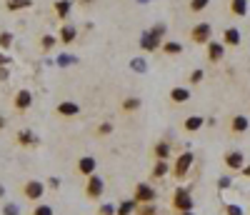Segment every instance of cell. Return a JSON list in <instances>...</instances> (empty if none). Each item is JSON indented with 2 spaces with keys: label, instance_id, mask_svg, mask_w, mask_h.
Masks as SVG:
<instances>
[{
  "label": "cell",
  "instance_id": "cell-39",
  "mask_svg": "<svg viewBox=\"0 0 250 215\" xmlns=\"http://www.w3.org/2000/svg\"><path fill=\"white\" fill-rule=\"evenodd\" d=\"M240 178H250V163H245V168L240 170Z\"/></svg>",
  "mask_w": 250,
  "mask_h": 215
},
{
  "label": "cell",
  "instance_id": "cell-26",
  "mask_svg": "<svg viewBox=\"0 0 250 215\" xmlns=\"http://www.w3.org/2000/svg\"><path fill=\"white\" fill-rule=\"evenodd\" d=\"M38 43H40V50H43V53H50V50H53V48H55L60 40H58L55 35H43Z\"/></svg>",
  "mask_w": 250,
  "mask_h": 215
},
{
  "label": "cell",
  "instance_id": "cell-18",
  "mask_svg": "<svg viewBox=\"0 0 250 215\" xmlns=\"http://www.w3.org/2000/svg\"><path fill=\"white\" fill-rule=\"evenodd\" d=\"M223 45L225 48H238L240 45V40H243V35H240V28H225L223 30Z\"/></svg>",
  "mask_w": 250,
  "mask_h": 215
},
{
  "label": "cell",
  "instance_id": "cell-13",
  "mask_svg": "<svg viewBox=\"0 0 250 215\" xmlns=\"http://www.w3.org/2000/svg\"><path fill=\"white\" fill-rule=\"evenodd\" d=\"M58 40H60V45H73V43L78 40V28L73 23H63L60 33H58Z\"/></svg>",
  "mask_w": 250,
  "mask_h": 215
},
{
  "label": "cell",
  "instance_id": "cell-43",
  "mask_svg": "<svg viewBox=\"0 0 250 215\" xmlns=\"http://www.w3.org/2000/svg\"><path fill=\"white\" fill-rule=\"evenodd\" d=\"M3 195H5V185H3V183H0V198H3Z\"/></svg>",
  "mask_w": 250,
  "mask_h": 215
},
{
  "label": "cell",
  "instance_id": "cell-27",
  "mask_svg": "<svg viewBox=\"0 0 250 215\" xmlns=\"http://www.w3.org/2000/svg\"><path fill=\"white\" fill-rule=\"evenodd\" d=\"M165 33H168V28L163 25V23H158V25H153V30H150V35H153V40L158 43V45H163V38H165Z\"/></svg>",
  "mask_w": 250,
  "mask_h": 215
},
{
  "label": "cell",
  "instance_id": "cell-30",
  "mask_svg": "<svg viewBox=\"0 0 250 215\" xmlns=\"http://www.w3.org/2000/svg\"><path fill=\"white\" fill-rule=\"evenodd\" d=\"M203 80H205V70H203V68H195L193 73L188 75V83H190V85H200Z\"/></svg>",
  "mask_w": 250,
  "mask_h": 215
},
{
  "label": "cell",
  "instance_id": "cell-9",
  "mask_svg": "<svg viewBox=\"0 0 250 215\" xmlns=\"http://www.w3.org/2000/svg\"><path fill=\"white\" fill-rule=\"evenodd\" d=\"M223 165L230 170V173H240V170L245 168V155H243V150H225Z\"/></svg>",
  "mask_w": 250,
  "mask_h": 215
},
{
  "label": "cell",
  "instance_id": "cell-6",
  "mask_svg": "<svg viewBox=\"0 0 250 215\" xmlns=\"http://www.w3.org/2000/svg\"><path fill=\"white\" fill-rule=\"evenodd\" d=\"M190 40H193L195 45H208L213 40V25L210 23H195L190 28Z\"/></svg>",
  "mask_w": 250,
  "mask_h": 215
},
{
  "label": "cell",
  "instance_id": "cell-5",
  "mask_svg": "<svg viewBox=\"0 0 250 215\" xmlns=\"http://www.w3.org/2000/svg\"><path fill=\"white\" fill-rule=\"evenodd\" d=\"M30 108H33V93L28 88H18L15 93H13V110L20 113V115H25Z\"/></svg>",
  "mask_w": 250,
  "mask_h": 215
},
{
  "label": "cell",
  "instance_id": "cell-8",
  "mask_svg": "<svg viewBox=\"0 0 250 215\" xmlns=\"http://www.w3.org/2000/svg\"><path fill=\"white\" fill-rule=\"evenodd\" d=\"M75 173L80 175V178H90V175H95L98 173V160L93 155H80L78 160H75Z\"/></svg>",
  "mask_w": 250,
  "mask_h": 215
},
{
  "label": "cell",
  "instance_id": "cell-20",
  "mask_svg": "<svg viewBox=\"0 0 250 215\" xmlns=\"http://www.w3.org/2000/svg\"><path fill=\"white\" fill-rule=\"evenodd\" d=\"M140 108H143V100L138 95H128V98L120 100V110L125 113V115H133V113H138Z\"/></svg>",
  "mask_w": 250,
  "mask_h": 215
},
{
  "label": "cell",
  "instance_id": "cell-10",
  "mask_svg": "<svg viewBox=\"0 0 250 215\" xmlns=\"http://www.w3.org/2000/svg\"><path fill=\"white\" fill-rule=\"evenodd\" d=\"M55 115H60V118H78L80 115V103H75V100H60V103L55 105Z\"/></svg>",
  "mask_w": 250,
  "mask_h": 215
},
{
  "label": "cell",
  "instance_id": "cell-31",
  "mask_svg": "<svg viewBox=\"0 0 250 215\" xmlns=\"http://www.w3.org/2000/svg\"><path fill=\"white\" fill-rule=\"evenodd\" d=\"M115 210H118V205H113V203H100L95 208V215H115Z\"/></svg>",
  "mask_w": 250,
  "mask_h": 215
},
{
  "label": "cell",
  "instance_id": "cell-11",
  "mask_svg": "<svg viewBox=\"0 0 250 215\" xmlns=\"http://www.w3.org/2000/svg\"><path fill=\"white\" fill-rule=\"evenodd\" d=\"M248 128H250V118H248V115H240V113H238V115H233L230 123H228L230 135H245Z\"/></svg>",
  "mask_w": 250,
  "mask_h": 215
},
{
  "label": "cell",
  "instance_id": "cell-45",
  "mask_svg": "<svg viewBox=\"0 0 250 215\" xmlns=\"http://www.w3.org/2000/svg\"><path fill=\"white\" fill-rule=\"evenodd\" d=\"M3 63H5V55H3V53H0V65H3Z\"/></svg>",
  "mask_w": 250,
  "mask_h": 215
},
{
  "label": "cell",
  "instance_id": "cell-3",
  "mask_svg": "<svg viewBox=\"0 0 250 215\" xmlns=\"http://www.w3.org/2000/svg\"><path fill=\"white\" fill-rule=\"evenodd\" d=\"M45 183H43V180H35V178H30V180H25L23 185H20V195L28 200V203H40V200H43V195H45Z\"/></svg>",
  "mask_w": 250,
  "mask_h": 215
},
{
  "label": "cell",
  "instance_id": "cell-36",
  "mask_svg": "<svg viewBox=\"0 0 250 215\" xmlns=\"http://www.w3.org/2000/svg\"><path fill=\"white\" fill-rule=\"evenodd\" d=\"M20 210H18V205L15 203H5L3 205V215H18Z\"/></svg>",
  "mask_w": 250,
  "mask_h": 215
},
{
  "label": "cell",
  "instance_id": "cell-4",
  "mask_svg": "<svg viewBox=\"0 0 250 215\" xmlns=\"http://www.w3.org/2000/svg\"><path fill=\"white\" fill-rule=\"evenodd\" d=\"M133 200H135L138 205L155 203V200H158V190L153 188L150 183H135V188H133Z\"/></svg>",
  "mask_w": 250,
  "mask_h": 215
},
{
  "label": "cell",
  "instance_id": "cell-1",
  "mask_svg": "<svg viewBox=\"0 0 250 215\" xmlns=\"http://www.w3.org/2000/svg\"><path fill=\"white\" fill-rule=\"evenodd\" d=\"M193 163H195L193 150H183V153L173 160V170H170V175H173L175 180H178V183H183V180L190 175V168H193Z\"/></svg>",
  "mask_w": 250,
  "mask_h": 215
},
{
  "label": "cell",
  "instance_id": "cell-21",
  "mask_svg": "<svg viewBox=\"0 0 250 215\" xmlns=\"http://www.w3.org/2000/svg\"><path fill=\"white\" fill-rule=\"evenodd\" d=\"M183 43H178V40H165L163 45H160V53L163 55H168V58H178V55H183Z\"/></svg>",
  "mask_w": 250,
  "mask_h": 215
},
{
  "label": "cell",
  "instance_id": "cell-42",
  "mask_svg": "<svg viewBox=\"0 0 250 215\" xmlns=\"http://www.w3.org/2000/svg\"><path fill=\"white\" fill-rule=\"evenodd\" d=\"M80 5H90V3H95V0H78Z\"/></svg>",
  "mask_w": 250,
  "mask_h": 215
},
{
  "label": "cell",
  "instance_id": "cell-44",
  "mask_svg": "<svg viewBox=\"0 0 250 215\" xmlns=\"http://www.w3.org/2000/svg\"><path fill=\"white\" fill-rule=\"evenodd\" d=\"M173 215H195V210H190V213H173Z\"/></svg>",
  "mask_w": 250,
  "mask_h": 215
},
{
  "label": "cell",
  "instance_id": "cell-37",
  "mask_svg": "<svg viewBox=\"0 0 250 215\" xmlns=\"http://www.w3.org/2000/svg\"><path fill=\"white\" fill-rule=\"evenodd\" d=\"M228 185H230V178H220V180H218V188H220V190H225Z\"/></svg>",
  "mask_w": 250,
  "mask_h": 215
},
{
  "label": "cell",
  "instance_id": "cell-34",
  "mask_svg": "<svg viewBox=\"0 0 250 215\" xmlns=\"http://www.w3.org/2000/svg\"><path fill=\"white\" fill-rule=\"evenodd\" d=\"M135 215H160V213H158L155 203H148V205H138Z\"/></svg>",
  "mask_w": 250,
  "mask_h": 215
},
{
  "label": "cell",
  "instance_id": "cell-25",
  "mask_svg": "<svg viewBox=\"0 0 250 215\" xmlns=\"http://www.w3.org/2000/svg\"><path fill=\"white\" fill-rule=\"evenodd\" d=\"M30 5H33V0H5V10L8 13H18V10H25Z\"/></svg>",
  "mask_w": 250,
  "mask_h": 215
},
{
  "label": "cell",
  "instance_id": "cell-7",
  "mask_svg": "<svg viewBox=\"0 0 250 215\" xmlns=\"http://www.w3.org/2000/svg\"><path fill=\"white\" fill-rule=\"evenodd\" d=\"M83 193H85V198H88V200H93V203H95V200H100V195L105 193V180H103L98 173H95V175H90V178L85 180Z\"/></svg>",
  "mask_w": 250,
  "mask_h": 215
},
{
  "label": "cell",
  "instance_id": "cell-22",
  "mask_svg": "<svg viewBox=\"0 0 250 215\" xmlns=\"http://www.w3.org/2000/svg\"><path fill=\"white\" fill-rule=\"evenodd\" d=\"M228 10L235 18H245L248 15V0H228Z\"/></svg>",
  "mask_w": 250,
  "mask_h": 215
},
{
  "label": "cell",
  "instance_id": "cell-28",
  "mask_svg": "<svg viewBox=\"0 0 250 215\" xmlns=\"http://www.w3.org/2000/svg\"><path fill=\"white\" fill-rule=\"evenodd\" d=\"M30 215H55V210H53V205H48V203H35L33 208H30Z\"/></svg>",
  "mask_w": 250,
  "mask_h": 215
},
{
  "label": "cell",
  "instance_id": "cell-16",
  "mask_svg": "<svg viewBox=\"0 0 250 215\" xmlns=\"http://www.w3.org/2000/svg\"><path fill=\"white\" fill-rule=\"evenodd\" d=\"M173 170V163L170 160H155L153 168H150V178L153 180H165Z\"/></svg>",
  "mask_w": 250,
  "mask_h": 215
},
{
  "label": "cell",
  "instance_id": "cell-38",
  "mask_svg": "<svg viewBox=\"0 0 250 215\" xmlns=\"http://www.w3.org/2000/svg\"><path fill=\"white\" fill-rule=\"evenodd\" d=\"M133 70H138V73H143V70H145V63H143V60H133Z\"/></svg>",
  "mask_w": 250,
  "mask_h": 215
},
{
  "label": "cell",
  "instance_id": "cell-2",
  "mask_svg": "<svg viewBox=\"0 0 250 215\" xmlns=\"http://www.w3.org/2000/svg\"><path fill=\"white\" fill-rule=\"evenodd\" d=\"M170 208H173V213H190L193 210L195 200H193L190 188H175L173 195H170Z\"/></svg>",
  "mask_w": 250,
  "mask_h": 215
},
{
  "label": "cell",
  "instance_id": "cell-17",
  "mask_svg": "<svg viewBox=\"0 0 250 215\" xmlns=\"http://www.w3.org/2000/svg\"><path fill=\"white\" fill-rule=\"evenodd\" d=\"M203 125H205V118H203V115H188V118L180 123V130L188 133V135H193V133L200 130Z\"/></svg>",
  "mask_w": 250,
  "mask_h": 215
},
{
  "label": "cell",
  "instance_id": "cell-33",
  "mask_svg": "<svg viewBox=\"0 0 250 215\" xmlns=\"http://www.w3.org/2000/svg\"><path fill=\"white\" fill-rule=\"evenodd\" d=\"M113 130H115V125H113V123H100V125H98V130H95V135H98V138H108Z\"/></svg>",
  "mask_w": 250,
  "mask_h": 215
},
{
  "label": "cell",
  "instance_id": "cell-19",
  "mask_svg": "<svg viewBox=\"0 0 250 215\" xmlns=\"http://www.w3.org/2000/svg\"><path fill=\"white\" fill-rule=\"evenodd\" d=\"M168 100L173 105L188 103V100H190V88H180V85H175V88H170V93H168Z\"/></svg>",
  "mask_w": 250,
  "mask_h": 215
},
{
  "label": "cell",
  "instance_id": "cell-14",
  "mask_svg": "<svg viewBox=\"0 0 250 215\" xmlns=\"http://www.w3.org/2000/svg\"><path fill=\"white\" fill-rule=\"evenodd\" d=\"M70 10H73V0H55V3H53V15L60 23H68Z\"/></svg>",
  "mask_w": 250,
  "mask_h": 215
},
{
  "label": "cell",
  "instance_id": "cell-41",
  "mask_svg": "<svg viewBox=\"0 0 250 215\" xmlns=\"http://www.w3.org/2000/svg\"><path fill=\"white\" fill-rule=\"evenodd\" d=\"M5 125H8V120H5L3 115H0V130H3V128H5Z\"/></svg>",
  "mask_w": 250,
  "mask_h": 215
},
{
  "label": "cell",
  "instance_id": "cell-15",
  "mask_svg": "<svg viewBox=\"0 0 250 215\" xmlns=\"http://www.w3.org/2000/svg\"><path fill=\"white\" fill-rule=\"evenodd\" d=\"M170 153H173V145H170L168 140H158L155 145L150 148L153 160H170Z\"/></svg>",
  "mask_w": 250,
  "mask_h": 215
},
{
  "label": "cell",
  "instance_id": "cell-24",
  "mask_svg": "<svg viewBox=\"0 0 250 215\" xmlns=\"http://www.w3.org/2000/svg\"><path fill=\"white\" fill-rule=\"evenodd\" d=\"M15 143H18L20 148H35V145H38V138L30 135L28 130H20V133L15 135Z\"/></svg>",
  "mask_w": 250,
  "mask_h": 215
},
{
  "label": "cell",
  "instance_id": "cell-40",
  "mask_svg": "<svg viewBox=\"0 0 250 215\" xmlns=\"http://www.w3.org/2000/svg\"><path fill=\"white\" fill-rule=\"evenodd\" d=\"M5 78H8V70H5V68H0V80H5Z\"/></svg>",
  "mask_w": 250,
  "mask_h": 215
},
{
  "label": "cell",
  "instance_id": "cell-23",
  "mask_svg": "<svg viewBox=\"0 0 250 215\" xmlns=\"http://www.w3.org/2000/svg\"><path fill=\"white\" fill-rule=\"evenodd\" d=\"M135 210H138V203H135L133 198H125V200H120V205H118L115 215H135Z\"/></svg>",
  "mask_w": 250,
  "mask_h": 215
},
{
  "label": "cell",
  "instance_id": "cell-35",
  "mask_svg": "<svg viewBox=\"0 0 250 215\" xmlns=\"http://www.w3.org/2000/svg\"><path fill=\"white\" fill-rule=\"evenodd\" d=\"M10 45H13V33L3 30V33H0V50H8Z\"/></svg>",
  "mask_w": 250,
  "mask_h": 215
},
{
  "label": "cell",
  "instance_id": "cell-29",
  "mask_svg": "<svg viewBox=\"0 0 250 215\" xmlns=\"http://www.w3.org/2000/svg\"><path fill=\"white\" fill-rule=\"evenodd\" d=\"M208 5H210V0H190V3H188V10L198 15V13H203Z\"/></svg>",
  "mask_w": 250,
  "mask_h": 215
},
{
  "label": "cell",
  "instance_id": "cell-32",
  "mask_svg": "<svg viewBox=\"0 0 250 215\" xmlns=\"http://www.w3.org/2000/svg\"><path fill=\"white\" fill-rule=\"evenodd\" d=\"M223 215H245V210L238 203H225L223 205Z\"/></svg>",
  "mask_w": 250,
  "mask_h": 215
},
{
  "label": "cell",
  "instance_id": "cell-12",
  "mask_svg": "<svg viewBox=\"0 0 250 215\" xmlns=\"http://www.w3.org/2000/svg\"><path fill=\"white\" fill-rule=\"evenodd\" d=\"M205 53H208V60L210 63H220L225 58V45L223 40H210L208 45H205Z\"/></svg>",
  "mask_w": 250,
  "mask_h": 215
}]
</instances>
